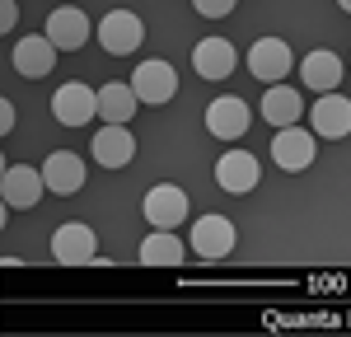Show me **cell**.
Instances as JSON below:
<instances>
[{"label":"cell","instance_id":"cell-22","mask_svg":"<svg viewBox=\"0 0 351 337\" xmlns=\"http://www.w3.org/2000/svg\"><path fill=\"white\" fill-rule=\"evenodd\" d=\"M234 5H239V0H192V10H197L202 19H225Z\"/></svg>","mask_w":351,"mask_h":337},{"label":"cell","instance_id":"cell-3","mask_svg":"<svg viewBox=\"0 0 351 337\" xmlns=\"http://www.w3.org/2000/svg\"><path fill=\"white\" fill-rule=\"evenodd\" d=\"M291 66H295V56H291L286 38H258L248 47V75L258 84H281L291 75Z\"/></svg>","mask_w":351,"mask_h":337},{"label":"cell","instance_id":"cell-8","mask_svg":"<svg viewBox=\"0 0 351 337\" xmlns=\"http://www.w3.org/2000/svg\"><path fill=\"white\" fill-rule=\"evenodd\" d=\"M234 225L225 221V216H202V221L192 225V253L202 258V262H220V258H230L234 253Z\"/></svg>","mask_w":351,"mask_h":337},{"label":"cell","instance_id":"cell-20","mask_svg":"<svg viewBox=\"0 0 351 337\" xmlns=\"http://www.w3.org/2000/svg\"><path fill=\"white\" fill-rule=\"evenodd\" d=\"M183 258H188V244L173 229H150L145 244H141V262L145 267H178Z\"/></svg>","mask_w":351,"mask_h":337},{"label":"cell","instance_id":"cell-2","mask_svg":"<svg viewBox=\"0 0 351 337\" xmlns=\"http://www.w3.org/2000/svg\"><path fill=\"white\" fill-rule=\"evenodd\" d=\"M314 155H319V136H314V132H304L300 122L276 127V136H271V160H276V168L304 173V168L314 164Z\"/></svg>","mask_w":351,"mask_h":337},{"label":"cell","instance_id":"cell-7","mask_svg":"<svg viewBox=\"0 0 351 337\" xmlns=\"http://www.w3.org/2000/svg\"><path fill=\"white\" fill-rule=\"evenodd\" d=\"M52 117L61 127H84L89 117H99V89H89V84H80V80L61 84L52 94Z\"/></svg>","mask_w":351,"mask_h":337},{"label":"cell","instance_id":"cell-10","mask_svg":"<svg viewBox=\"0 0 351 337\" xmlns=\"http://www.w3.org/2000/svg\"><path fill=\"white\" fill-rule=\"evenodd\" d=\"M43 168L33 164H10L0 173V197H5V206L10 211H28V206H38L43 201Z\"/></svg>","mask_w":351,"mask_h":337},{"label":"cell","instance_id":"cell-21","mask_svg":"<svg viewBox=\"0 0 351 337\" xmlns=\"http://www.w3.org/2000/svg\"><path fill=\"white\" fill-rule=\"evenodd\" d=\"M136 112H141V99H136V89L132 84H104L99 89V117L104 122H132Z\"/></svg>","mask_w":351,"mask_h":337},{"label":"cell","instance_id":"cell-4","mask_svg":"<svg viewBox=\"0 0 351 337\" xmlns=\"http://www.w3.org/2000/svg\"><path fill=\"white\" fill-rule=\"evenodd\" d=\"M132 89L141 103H150V108H164L173 94H178V71L169 66V61H160V56H150V61H141L132 75Z\"/></svg>","mask_w":351,"mask_h":337},{"label":"cell","instance_id":"cell-27","mask_svg":"<svg viewBox=\"0 0 351 337\" xmlns=\"http://www.w3.org/2000/svg\"><path fill=\"white\" fill-rule=\"evenodd\" d=\"M5 168H10V164H5V155H0V173H5Z\"/></svg>","mask_w":351,"mask_h":337},{"label":"cell","instance_id":"cell-23","mask_svg":"<svg viewBox=\"0 0 351 337\" xmlns=\"http://www.w3.org/2000/svg\"><path fill=\"white\" fill-rule=\"evenodd\" d=\"M14 122H19V112H14V103L0 94V136H10V132H14Z\"/></svg>","mask_w":351,"mask_h":337},{"label":"cell","instance_id":"cell-18","mask_svg":"<svg viewBox=\"0 0 351 337\" xmlns=\"http://www.w3.org/2000/svg\"><path fill=\"white\" fill-rule=\"evenodd\" d=\"M52 66H56V47L47 42V33L38 38H19L14 42V71L24 75V80H43V75H52Z\"/></svg>","mask_w":351,"mask_h":337},{"label":"cell","instance_id":"cell-17","mask_svg":"<svg viewBox=\"0 0 351 337\" xmlns=\"http://www.w3.org/2000/svg\"><path fill=\"white\" fill-rule=\"evenodd\" d=\"M342 71H347L342 56L319 47V52H309L304 61H300V84L314 89V94H328V89H342Z\"/></svg>","mask_w":351,"mask_h":337},{"label":"cell","instance_id":"cell-13","mask_svg":"<svg viewBox=\"0 0 351 337\" xmlns=\"http://www.w3.org/2000/svg\"><path fill=\"white\" fill-rule=\"evenodd\" d=\"M43 188L56 197H75L84 188V160L75 150H52L43 160Z\"/></svg>","mask_w":351,"mask_h":337},{"label":"cell","instance_id":"cell-9","mask_svg":"<svg viewBox=\"0 0 351 337\" xmlns=\"http://www.w3.org/2000/svg\"><path fill=\"white\" fill-rule=\"evenodd\" d=\"M309 132L324 140H347L351 136V99H342V89H328L309 112Z\"/></svg>","mask_w":351,"mask_h":337},{"label":"cell","instance_id":"cell-11","mask_svg":"<svg viewBox=\"0 0 351 337\" xmlns=\"http://www.w3.org/2000/svg\"><path fill=\"white\" fill-rule=\"evenodd\" d=\"M99 234L89 229V225H80V221H71V225H61L52 234V258L56 262H66V267H84V262H94L99 258Z\"/></svg>","mask_w":351,"mask_h":337},{"label":"cell","instance_id":"cell-1","mask_svg":"<svg viewBox=\"0 0 351 337\" xmlns=\"http://www.w3.org/2000/svg\"><path fill=\"white\" fill-rule=\"evenodd\" d=\"M94 38H99V47L108 56H132L141 47V38H145V24H141V14H132V10H108L94 24Z\"/></svg>","mask_w":351,"mask_h":337},{"label":"cell","instance_id":"cell-26","mask_svg":"<svg viewBox=\"0 0 351 337\" xmlns=\"http://www.w3.org/2000/svg\"><path fill=\"white\" fill-rule=\"evenodd\" d=\"M337 10H342V14H351V0H337Z\"/></svg>","mask_w":351,"mask_h":337},{"label":"cell","instance_id":"cell-24","mask_svg":"<svg viewBox=\"0 0 351 337\" xmlns=\"http://www.w3.org/2000/svg\"><path fill=\"white\" fill-rule=\"evenodd\" d=\"M14 24H19V5H14V0H0V38H5Z\"/></svg>","mask_w":351,"mask_h":337},{"label":"cell","instance_id":"cell-16","mask_svg":"<svg viewBox=\"0 0 351 337\" xmlns=\"http://www.w3.org/2000/svg\"><path fill=\"white\" fill-rule=\"evenodd\" d=\"M94 160L104 168H127L136 160V136L127 132V122H104L94 132Z\"/></svg>","mask_w":351,"mask_h":337},{"label":"cell","instance_id":"cell-14","mask_svg":"<svg viewBox=\"0 0 351 337\" xmlns=\"http://www.w3.org/2000/svg\"><path fill=\"white\" fill-rule=\"evenodd\" d=\"M248 122H253V112H248V103L234 99V94L206 103V132H211L216 140H239L243 132H248Z\"/></svg>","mask_w":351,"mask_h":337},{"label":"cell","instance_id":"cell-25","mask_svg":"<svg viewBox=\"0 0 351 337\" xmlns=\"http://www.w3.org/2000/svg\"><path fill=\"white\" fill-rule=\"evenodd\" d=\"M5 221H10V206H5V197H0V229H5Z\"/></svg>","mask_w":351,"mask_h":337},{"label":"cell","instance_id":"cell-19","mask_svg":"<svg viewBox=\"0 0 351 337\" xmlns=\"http://www.w3.org/2000/svg\"><path fill=\"white\" fill-rule=\"evenodd\" d=\"M300 112H304L300 89H291V84H267V94H263V122L267 127H291V122H300Z\"/></svg>","mask_w":351,"mask_h":337},{"label":"cell","instance_id":"cell-12","mask_svg":"<svg viewBox=\"0 0 351 337\" xmlns=\"http://www.w3.org/2000/svg\"><path fill=\"white\" fill-rule=\"evenodd\" d=\"M234 66H239V52H234L230 38H202V42L192 47V71H197L202 80H230Z\"/></svg>","mask_w":351,"mask_h":337},{"label":"cell","instance_id":"cell-6","mask_svg":"<svg viewBox=\"0 0 351 337\" xmlns=\"http://www.w3.org/2000/svg\"><path fill=\"white\" fill-rule=\"evenodd\" d=\"M216 183L225 192L234 197H248L258 183H263V164H258V155L253 150H225L216 160Z\"/></svg>","mask_w":351,"mask_h":337},{"label":"cell","instance_id":"cell-15","mask_svg":"<svg viewBox=\"0 0 351 337\" xmlns=\"http://www.w3.org/2000/svg\"><path fill=\"white\" fill-rule=\"evenodd\" d=\"M89 33H94V24L84 19L75 5H61V10L47 14V42H52L56 52H80L84 42H89Z\"/></svg>","mask_w":351,"mask_h":337},{"label":"cell","instance_id":"cell-5","mask_svg":"<svg viewBox=\"0 0 351 337\" xmlns=\"http://www.w3.org/2000/svg\"><path fill=\"white\" fill-rule=\"evenodd\" d=\"M141 216L150 221V229H178V225L188 221V192L178 183H160V188L145 192Z\"/></svg>","mask_w":351,"mask_h":337}]
</instances>
